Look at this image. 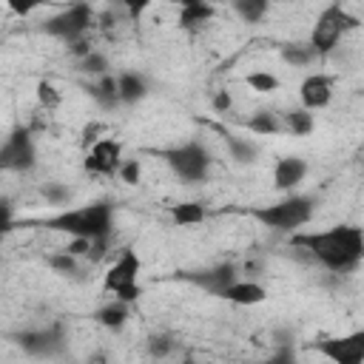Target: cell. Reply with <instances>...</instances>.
Returning a JSON list of instances; mask_svg holds the SVG:
<instances>
[{"mask_svg":"<svg viewBox=\"0 0 364 364\" xmlns=\"http://www.w3.org/2000/svg\"><path fill=\"white\" fill-rule=\"evenodd\" d=\"M287 245L299 250L307 262L330 270V273H350L364 262V228L338 222L321 230H299L287 236Z\"/></svg>","mask_w":364,"mask_h":364,"instance_id":"1","label":"cell"},{"mask_svg":"<svg viewBox=\"0 0 364 364\" xmlns=\"http://www.w3.org/2000/svg\"><path fill=\"white\" fill-rule=\"evenodd\" d=\"M253 364H299V355H296V344H282V347H273L264 358L253 361Z\"/></svg>","mask_w":364,"mask_h":364,"instance_id":"32","label":"cell"},{"mask_svg":"<svg viewBox=\"0 0 364 364\" xmlns=\"http://www.w3.org/2000/svg\"><path fill=\"white\" fill-rule=\"evenodd\" d=\"M225 148H228V154L236 165H253L262 154L259 142H253L247 136H239V134H225Z\"/></svg>","mask_w":364,"mask_h":364,"instance_id":"24","label":"cell"},{"mask_svg":"<svg viewBox=\"0 0 364 364\" xmlns=\"http://www.w3.org/2000/svg\"><path fill=\"white\" fill-rule=\"evenodd\" d=\"M219 299L228 301V304H236V307H256V304L267 301V287L256 279H239Z\"/></svg>","mask_w":364,"mask_h":364,"instance_id":"19","label":"cell"},{"mask_svg":"<svg viewBox=\"0 0 364 364\" xmlns=\"http://www.w3.org/2000/svg\"><path fill=\"white\" fill-rule=\"evenodd\" d=\"M245 82L250 85V91H259V94H276L282 88V80L273 74V71H264V68H256L245 77Z\"/></svg>","mask_w":364,"mask_h":364,"instance_id":"31","label":"cell"},{"mask_svg":"<svg viewBox=\"0 0 364 364\" xmlns=\"http://www.w3.org/2000/svg\"><path fill=\"white\" fill-rule=\"evenodd\" d=\"M247 131L256 136H279L284 134V122H282V111L276 108H259L245 119Z\"/></svg>","mask_w":364,"mask_h":364,"instance_id":"22","label":"cell"},{"mask_svg":"<svg viewBox=\"0 0 364 364\" xmlns=\"http://www.w3.org/2000/svg\"><path fill=\"white\" fill-rule=\"evenodd\" d=\"M131 307H134V304H128V301H122V299H105V301L91 313V318H94V324H100V327L108 330V333H122L125 324L131 321Z\"/></svg>","mask_w":364,"mask_h":364,"instance_id":"18","label":"cell"},{"mask_svg":"<svg viewBox=\"0 0 364 364\" xmlns=\"http://www.w3.org/2000/svg\"><path fill=\"white\" fill-rule=\"evenodd\" d=\"M40 196L46 199V205L65 210L71 205V199H74V191L68 185H63V182H43L40 185Z\"/></svg>","mask_w":364,"mask_h":364,"instance_id":"29","label":"cell"},{"mask_svg":"<svg viewBox=\"0 0 364 364\" xmlns=\"http://www.w3.org/2000/svg\"><path fill=\"white\" fill-rule=\"evenodd\" d=\"M210 108H213V111H219V114H228V111L233 108V94H230L228 88L213 91V97H210Z\"/></svg>","mask_w":364,"mask_h":364,"instance_id":"35","label":"cell"},{"mask_svg":"<svg viewBox=\"0 0 364 364\" xmlns=\"http://www.w3.org/2000/svg\"><path fill=\"white\" fill-rule=\"evenodd\" d=\"M230 11L242 20V23H262L270 14V3L267 0H230Z\"/></svg>","mask_w":364,"mask_h":364,"instance_id":"27","label":"cell"},{"mask_svg":"<svg viewBox=\"0 0 364 364\" xmlns=\"http://www.w3.org/2000/svg\"><path fill=\"white\" fill-rule=\"evenodd\" d=\"M279 57H282L287 65H293V68H307V65H313V63L318 60V54L310 48L307 40H304V43H282V46H279Z\"/></svg>","mask_w":364,"mask_h":364,"instance_id":"26","label":"cell"},{"mask_svg":"<svg viewBox=\"0 0 364 364\" xmlns=\"http://www.w3.org/2000/svg\"><path fill=\"white\" fill-rule=\"evenodd\" d=\"M40 225L65 233L68 239H91V242L114 239V205L108 199L85 202L77 208L57 210L54 216H46Z\"/></svg>","mask_w":364,"mask_h":364,"instance_id":"2","label":"cell"},{"mask_svg":"<svg viewBox=\"0 0 364 364\" xmlns=\"http://www.w3.org/2000/svg\"><path fill=\"white\" fill-rule=\"evenodd\" d=\"M9 9L17 11V14H28V11H34V6H20V3H9Z\"/></svg>","mask_w":364,"mask_h":364,"instance_id":"36","label":"cell"},{"mask_svg":"<svg viewBox=\"0 0 364 364\" xmlns=\"http://www.w3.org/2000/svg\"><path fill=\"white\" fill-rule=\"evenodd\" d=\"M307 173H310V162H307L304 156H299V154H284V156H279V159L273 162L270 179H273V188H276L279 193H296L299 185L307 179Z\"/></svg>","mask_w":364,"mask_h":364,"instance_id":"14","label":"cell"},{"mask_svg":"<svg viewBox=\"0 0 364 364\" xmlns=\"http://www.w3.org/2000/svg\"><path fill=\"white\" fill-rule=\"evenodd\" d=\"M82 88L94 100V105L100 111H117V108H122V102H119V85H117V71H111V74H105L100 80H85Z\"/></svg>","mask_w":364,"mask_h":364,"instance_id":"16","label":"cell"},{"mask_svg":"<svg viewBox=\"0 0 364 364\" xmlns=\"http://www.w3.org/2000/svg\"><path fill=\"white\" fill-rule=\"evenodd\" d=\"M310 350L330 364H364V327L338 336H321L310 341Z\"/></svg>","mask_w":364,"mask_h":364,"instance_id":"10","label":"cell"},{"mask_svg":"<svg viewBox=\"0 0 364 364\" xmlns=\"http://www.w3.org/2000/svg\"><path fill=\"white\" fill-rule=\"evenodd\" d=\"M28 358H57L65 353L68 347V327L65 321H48V324H40V327H26V330H17L9 336Z\"/></svg>","mask_w":364,"mask_h":364,"instance_id":"8","label":"cell"},{"mask_svg":"<svg viewBox=\"0 0 364 364\" xmlns=\"http://www.w3.org/2000/svg\"><path fill=\"white\" fill-rule=\"evenodd\" d=\"M358 26H361V20H358L347 6H341V3H327V6L318 11V17L313 20V26H310L307 43H310V48L318 54V60H321V57L333 54V51L338 48V43H341L350 31H355Z\"/></svg>","mask_w":364,"mask_h":364,"instance_id":"5","label":"cell"},{"mask_svg":"<svg viewBox=\"0 0 364 364\" xmlns=\"http://www.w3.org/2000/svg\"><path fill=\"white\" fill-rule=\"evenodd\" d=\"M102 131H105V128H102L100 122H88V125L82 128V136H80V148H82V151H88L91 145H97V142L102 139Z\"/></svg>","mask_w":364,"mask_h":364,"instance_id":"34","label":"cell"},{"mask_svg":"<svg viewBox=\"0 0 364 364\" xmlns=\"http://www.w3.org/2000/svg\"><path fill=\"white\" fill-rule=\"evenodd\" d=\"M168 216L176 228H193L208 219V208L205 202H176L168 208Z\"/></svg>","mask_w":364,"mask_h":364,"instance_id":"25","label":"cell"},{"mask_svg":"<svg viewBox=\"0 0 364 364\" xmlns=\"http://www.w3.org/2000/svg\"><path fill=\"white\" fill-rule=\"evenodd\" d=\"M213 17H216V6H213V3L188 0V3H182L176 23H179V28L188 31V34H202V31L213 23Z\"/></svg>","mask_w":364,"mask_h":364,"instance_id":"15","label":"cell"},{"mask_svg":"<svg viewBox=\"0 0 364 364\" xmlns=\"http://www.w3.org/2000/svg\"><path fill=\"white\" fill-rule=\"evenodd\" d=\"M179 282L191 284V287H199L205 290L208 296H222L233 282L242 279V267L236 262H216V264H208V267H193V270H179L176 273Z\"/></svg>","mask_w":364,"mask_h":364,"instance_id":"11","label":"cell"},{"mask_svg":"<svg viewBox=\"0 0 364 364\" xmlns=\"http://www.w3.org/2000/svg\"><path fill=\"white\" fill-rule=\"evenodd\" d=\"M282 122H284V134L287 136H310L316 131V114L304 111L301 105L282 111Z\"/></svg>","mask_w":364,"mask_h":364,"instance_id":"23","label":"cell"},{"mask_svg":"<svg viewBox=\"0 0 364 364\" xmlns=\"http://www.w3.org/2000/svg\"><path fill=\"white\" fill-rule=\"evenodd\" d=\"M333 94H336V82L324 71H313L299 82V105L310 114L324 111L333 102Z\"/></svg>","mask_w":364,"mask_h":364,"instance_id":"13","label":"cell"},{"mask_svg":"<svg viewBox=\"0 0 364 364\" xmlns=\"http://www.w3.org/2000/svg\"><path fill=\"white\" fill-rule=\"evenodd\" d=\"M142 259L134 247H122L117 253V259L108 264V270L102 273V293L108 299H122L128 304H136L142 296Z\"/></svg>","mask_w":364,"mask_h":364,"instance_id":"6","label":"cell"},{"mask_svg":"<svg viewBox=\"0 0 364 364\" xmlns=\"http://www.w3.org/2000/svg\"><path fill=\"white\" fill-rule=\"evenodd\" d=\"M239 213L250 216L253 222H259L262 228L273 230V233H284L293 236L299 230H304L313 216H316V196L313 193H282L276 202H264V205H250V208H239Z\"/></svg>","mask_w":364,"mask_h":364,"instance_id":"3","label":"cell"},{"mask_svg":"<svg viewBox=\"0 0 364 364\" xmlns=\"http://www.w3.org/2000/svg\"><path fill=\"white\" fill-rule=\"evenodd\" d=\"M125 162V145L117 136H102L82 156V171L88 176H117Z\"/></svg>","mask_w":364,"mask_h":364,"instance_id":"12","label":"cell"},{"mask_svg":"<svg viewBox=\"0 0 364 364\" xmlns=\"http://www.w3.org/2000/svg\"><path fill=\"white\" fill-rule=\"evenodd\" d=\"M34 100H37V105L48 114V111H57V108L63 105V91H60L51 80H40V82L34 85Z\"/></svg>","mask_w":364,"mask_h":364,"instance_id":"30","label":"cell"},{"mask_svg":"<svg viewBox=\"0 0 364 364\" xmlns=\"http://www.w3.org/2000/svg\"><path fill=\"white\" fill-rule=\"evenodd\" d=\"M117 179L125 182V185H139V182H142V159H139V156H125V162H122Z\"/></svg>","mask_w":364,"mask_h":364,"instance_id":"33","label":"cell"},{"mask_svg":"<svg viewBox=\"0 0 364 364\" xmlns=\"http://www.w3.org/2000/svg\"><path fill=\"white\" fill-rule=\"evenodd\" d=\"M179 364H199V361H193V358H182Z\"/></svg>","mask_w":364,"mask_h":364,"instance_id":"37","label":"cell"},{"mask_svg":"<svg viewBox=\"0 0 364 364\" xmlns=\"http://www.w3.org/2000/svg\"><path fill=\"white\" fill-rule=\"evenodd\" d=\"M77 71H80L82 77H88V80H100V77L111 74V60H108V54H105L102 48H94L88 57H82V60L77 63Z\"/></svg>","mask_w":364,"mask_h":364,"instance_id":"28","label":"cell"},{"mask_svg":"<svg viewBox=\"0 0 364 364\" xmlns=\"http://www.w3.org/2000/svg\"><path fill=\"white\" fill-rule=\"evenodd\" d=\"M156 156L168 165V171L182 185H199L213 171V154L199 139H185V142H176L171 148H159Z\"/></svg>","mask_w":364,"mask_h":364,"instance_id":"4","label":"cell"},{"mask_svg":"<svg viewBox=\"0 0 364 364\" xmlns=\"http://www.w3.org/2000/svg\"><path fill=\"white\" fill-rule=\"evenodd\" d=\"M117 85H119V102L125 108L142 102L151 94V82L142 71H117Z\"/></svg>","mask_w":364,"mask_h":364,"instance_id":"21","label":"cell"},{"mask_svg":"<svg viewBox=\"0 0 364 364\" xmlns=\"http://www.w3.org/2000/svg\"><path fill=\"white\" fill-rule=\"evenodd\" d=\"M46 264H48V270L54 273V276H60V279H68V282H85L88 279V273H91V264L88 262H82V259H77V256H71L68 250H51V253H46Z\"/></svg>","mask_w":364,"mask_h":364,"instance_id":"17","label":"cell"},{"mask_svg":"<svg viewBox=\"0 0 364 364\" xmlns=\"http://www.w3.org/2000/svg\"><path fill=\"white\" fill-rule=\"evenodd\" d=\"M0 168L9 173H31L37 168V142L28 125H14L0 148Z\"/></svg>","mask_w":364,"mask_h":364,"instance_id":"9","label":"cell"},{"mask_svg":"<svg viewBox=\"0 0 364 364\" xmlns=\"http://www.w3.org/2000/svg\"><path fill=\"white\" fill-rule=\"evenodd\" d=\"M94 28H97V11L88 3H71V6L60 9L57 14H51L40 23V31L46 37H54L65 46L77 43L82 37H91Z\"/></svg>","mask_w":364,"mask_h":364,"instance_id":"7","label":"cell"},{"mask_svg":"<svg viewBox=\"0 0 364 364\" xmlns=\"http://www.w3.org/2000/svg\"><path fill=\"white\" fill-rule=\"evenodd\" d=\"M182 353V341L171 333H151L145 336V355L156 364H179Z\"/></svg>","mask_w":364,"mask_h":364,"instance_id":"20","label":"cell"}]
</instances>
